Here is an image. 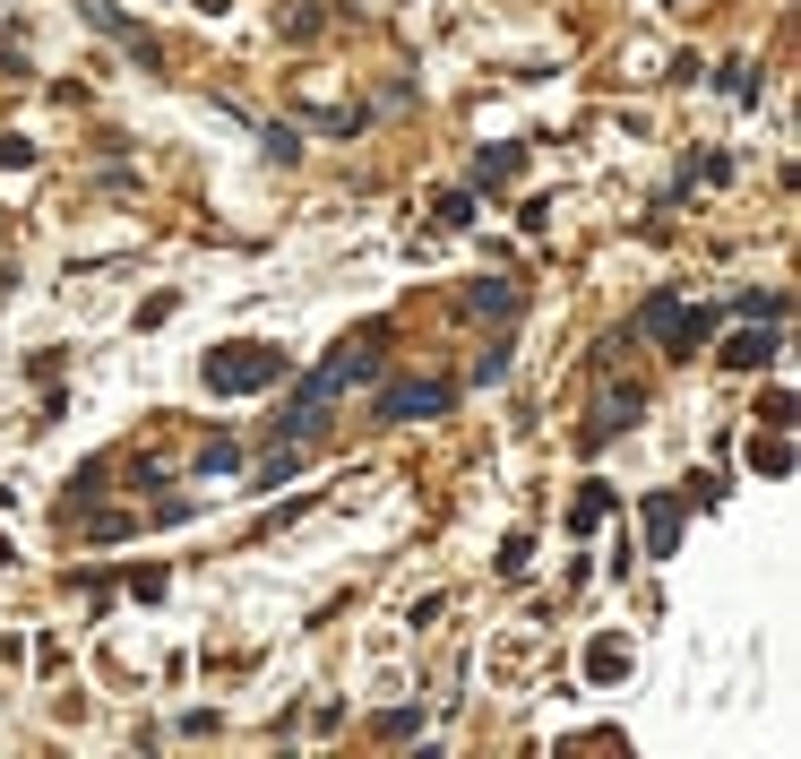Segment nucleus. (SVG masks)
I'll list each match as a JSON object with an SVG mask.
<instances>
[{"label": "nucleus", "instance_id": "423d86ee", "mask_svg": "<svg viewBox=\"0 0 801 759\" xmlns=\"http://www.w3.org/2000/svg\"><path fill=\"white\" fill-rule=\"evenodd\" d=\"M638 406H646V389H621V397H604V415L586 424V449H604L612 431H629V424H638Z\"/></svg>", "mask_w": 801, "mask_h": 759}, {"label": "nucleus", "instance_id": "1a4fd4ad", "mask_svg": "<svg viewBox=\"0 0 801 759\" xmlns=\"http://www.w3.org/2000/svg\"><path fill=\"white\" fill-rule=\"evenodd\" d=\"M517 165H526V156H517V147H482V156H475V182H509Z\"/></svg>", "mask_w": 801, "mask_h": 759}, {"label": "nucleus", "instance_id": "0eeeda50", "mask_svg": "<svg viewBox=\"0 0 801 759\" xmlns=\"http://www.w3.org/2000/svg\"><path fill=\"white\" fill-rule=\"evenodd\" d=\"M681 544V493H655L646 500V553H673Z\"/></svg>", "mask_w": 801, "mask_h": 759}, {"label": "nucleus", "instance_id": "9d476101", "mask_svg": "<svg viewBox=\"0 0 801 759\" xmlns=\"http://www.w3.org/2000/svg\"><path fill=\"white\" fill-rule=\"evenodd\" d=\"M466 302H475V311H491V320H509V311H517V294L500 285V276H482V285H475Z\"/></svg>", "mask_w": 801, "mask_h": 759}, {"label": "nucleus", "instance_id": "7ed1b4c3", "mask_svg": "<svg viewBox=\"0 0 801 759\" xmlns=\"http://www.w3.org/2000/svg\"><path fill=\"white\" fill-rule=\"evenodd\" d=\"M457 406V380L422 371V380H388L380 389V424H422V415H449Z\"/></svg>", "mask_w": 801, "mask_h": 759}, {"label": "nucleus", "instance_id": "f03ea898", "mask_svg": "<svg viewBox=\"0 0 801 759\" xmlns=\"http://www.w3.org/2000/svg\"><path fill=\"white\" fill-rule=\"evenodd\" d=\"M638 329H646V337H664V354H673V363H690L706 337H715V320H706V311H681V294H646Z\"/></svg>", "mask_w": 801, "mask_h": 759}, {"label": "nucleus", "instance_id": "f257e3e1", "mask_svg": "<svg viewBox=\"0 0 801 759\" xmlns=\"http://www.w3.org/2000/svg\"><path fill=\"white\" fill-rule=\"evenodd\" d=\"M285 371H293L285 346H258V337H242V346H216V354H207V389H216V397H251V389H276Z\"/></svg>", "mask_w": 801, "mask_h": 759}, {"label": "nucleus", "instance_id": "6e6552de", "mask_svg": "<svg viewBox=\"0 0 801 759\" xmlns=\"http://www.w3.org/2000/svg\"><path fill=\"white\" fill-rule=\"evenodd\" d=\"M586 673H595V682H621V673H629V648H621V639H595V648H586Z\"/></svg>", "mask_w": 801, "mask_h": 759}, {"label": "nucleus", "instance_id": "9b49d317", "mask_svg": "<svg viewBox=\"0 0 801 759\" xmlns=\"http://www.w3.org/2000/svg\"><path fill=\"white\" fill-rule=\"evenodd\" d=\"M750 466H759V475H784V466H793V449H784V440H768V449L750 440Z\"/></svg>", "mask_w": 801, "mask_h": 759}, {"label": "nucleus", "instance_id": "20e7f679", "mask_svg": "<svg viewBox=\"0 0 801 759\" xmlns=\"http://www.w3.org/2000/svg\"><path fill=\"white\" fill-rule=\"evenodd\" d=\"M78 9H87V18H96V27L113 35V43H121L129 61H147V69L164 61V43H156V35H147V27H138V18H121V9H113V0H78Z\"/></svg>", "mask_w": 801, "mask_h": 759}, {"label": "nucleus", "instance_id": "39448f33", "mask_svg": "<svg viewBox=\"0 0 801 759\" xmlns=\"http://www.w3.org/2000/svg\"><path fill=\"white\" fill-rule=\"evenodd\" d=\"M775 346H784V320H750V329L724 346V363H733V371H759V363H775Z\"/></svg>", "mask_w": 801, "mask_h": 759}]
</instances>
